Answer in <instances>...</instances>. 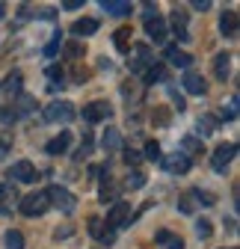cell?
Wrapping results in <instances>:
<instances>
[{
	"mask_svg": "<svg viewBox=\"0 0 240 249\" xmlns=\"http://www.w3.org/2000/svg\"><path fill=\"white\" fill-rule=\"evenodd\" d=\"M51 208V199H48V190H39V193H30L21 199V213L24 216H42L45 211Z\"/></svg>",
	"mask_w": 240,
	"mask_h": 249,
	"instance_id": "cell-1",
	"label": "cell"
},
{
	"mask_svg": "<svg viewBox=\"0 0 240 249\" xmlns=\"http://www.w3.org/2000/svg\"><path fill=\"white\" fill-rule=\"evenodd\" d=\"M48 199L59 208V211H63V213H74V205H77V199L66 190V187H48Z\"/></svg>",
	"mask_w": 240,
	"mask_h": 249,
	"instance_id": "cell-2",
	"label": "cell"
},
{
	"mask_svg": "<svg viewBox=\"0 0 240 249\" xmlns=\"http://www.w3.org/2000/svg\"><path fill=\"white\" fill-rule=\"evenodd\" d=\"M45 119L48 122H71L74 119V104L71 101H53V104H48Z\"/></svg>",
	"mask_w": 240,
	"mask_h": 249,
	"instance_id": "cell-3",
	"label": "cell"
},
{
	"mask_svg": "<svg viewBox=\"0 0 240 249\" xmlns=\"http://www.w3.org/2000/svg\"><path fill=\"white\" fill-rule=\"evenodd\" d=\"M234 154H237V145H234V142L217 145V148H214V158H211V166H214L217 172H225V166L234 160Z\"/></svg>",
	"mask_w": 240,
	"mask_h": 249,
	"instance_id": "cell-4",
	"label": "cell"
},
{
	"mask_svg": "<svg viewBox=\"0 0 240 249\" xmlns=\"http://www.w3.org/2000/svg\"><path fill=\"white\" fill-rule=\"evenodd\" d=\"M128 53H131V62H128L131 71H145V69L154 62V59H152V51H148L145 45H137V48H131Z\"/></svg>",
	"mask_w": 240,
	"mask_h": 249,
	"instance_id": "cell-5",
	"label": "cell"
},
{
	"mask_svg": "<svg viewBox=\"0 0 240 249\" xmlns=\"http://www.w3.org/2000/svg\"><path fill=\"white\" fill-rule=\"evenodd\" d=\"M128 220H131V205H125V202H116L110 208V213H107V226L110 229H122Z\"/></svg>",
	"mask_w": 240,
	"mask_h": 249,
	"instance_id": "cell-6",
	"label": "cell"
},
{
	"mask_svg": "<svg viewBox=\"0 0 240 249\" xmlns=\"http://www.w3.org/2000/svg\"><path fill=\"white\" fill-rule=\"evenodd\" d=\"M110 104L107 101H89L86 107H83V119L86 122H104V119H110Z\"/></svg>",
	"mask_w": 240,
	"mask_h": 249,
	"instance_id": "cell-7",
	"label": "cell"
},
{
	"mask_svg": "<svg viewBox=\"0 0 240 249\" xmlns=\"http://www.w3.org/2000/svg\"><path fill=\"white\" fill-rule=\"evenodd\" d=\"M6 178L9 181H33L36 178V169H33V163H30V160H18V163H12L6 169Z\"/></svg>",
	"mask_w": 240,
	"mask_h": 249,
	"instance_id": "cell-8",
	"label": "cell"
},
{
	"mask_svg": "<svg viewBox=\"0 0 240 249\" xmlns=\"http://www.w3.org/2000/svg\"><path fill=\"white\" fill-rule=\"evenodd\" d=\"M163 160V166L169 169V172H187L190 166H193V160H190V154H184V151H175V154H169V158H160Z\"/></svg>",
	"mask_w": 240,
	"mask_h": 249,
	"instance_id": "cell-9",
	"label": "cell"
},
{
	"mask_svg": "<svg viewBox=\"0 0 240 249\" xmlns=\"http://www.w3.org/2000/svg\"><path fill=\"white\" fill-rule=\"evenodd\" d=\"M181 86L190 92V95H205V92H207L205 77H202V74H196V71H187V74H184V80H181Z\"/></svg>",
	"mask_w": 240,
	"mask_h": 249,
	"instance_id": "cell-10",
	"label": "cell"
},
{
	"mask_svg": "<svg viewBox=\"0 0 240 249\" xmlns=\"http://www.w3.org/2000/svg\"><path fill=\"white\" fill-rule=\"evenodd\" d=\"M145 33L152 36L154 42H166V36H169V33H166V21H163L160 15H157V18H148V21H145Z\"/></svg>",
	"mask_w": 240,
	"mask_h": 249,
	"instance_id": "cell-11",
	"label": "cell"
},
{
	"mask_svg": "<svg viewBox=\"0 0 240 249\" xmlns=\"http://www.w3.org/2000/svg\"><path fill=\"white\" fill-rule=\"evenodd\" d=\"M154 243L163 246V249H184V240L178 237V234H172V231H166V229H160L154 234Z\"/></svg>",
	"mask_w": 240,
	"mask_h": 249,
	"instance_id": "cell-12",
	"label": "cell"
},
{
	"mask_svg": "<svg viewBox=\"0 0 240 249\" xmlns=\"http://www.w3.org/2000/svg\"><path fill=\"white\" fill-rule=\"evenodd\" d=\"M131 39H134V30L125 24V27H119L116 33H113V42H116V48L122 51V53H128L131 51Z\"/></svg>",
	"mask_w": 240,
	"mask_h": 249,
	"instance_id": "cell-13",
	"label": "cell"
},
{
	"mask_svg": "<svg viewBox=\"0 0 240 249\" xmlns=\"http://www.w3.org/2000/svg\"><path fill=\"white\" fill-rule=\"evenodd\" d=\"M166 59L172 62V66H178V69H187L193 62V56L187 51H178V48H166Z\"/></svg>",
	"mask_w": 240,
	"mask_h": 249,
	"instance_id": "cell-14",
	"label": "cell"
},
{
	"mask_svg": "<svg viewBox=\"0 0 240 249\" xmlns=\"http://www.w3.org/2000/svg\"><path fill=\"white\" fill-rule=\"evenodd\" d=\"M101 9L110 15H131V3L125 0H101Z\"/></svg>",
	"mask_w": 240,
	"mask_h": 249,
	"instance_id": "cell-15",
	"label": "cell"
},
{
	"mask_svg": "<svg viewBox=\"0 0 240 249\" xmlns=\"http://www.w3.org/2000/svg\"><path fill=\"white\" fill-rule=\"evenodd\" d=\"M98 30V21H92V18H83V21H74L71 24V33L74 36H92Z\"/></svg>",
	"mask_w": 240,
	"mask_h": 249,
	"instance_id": "cell-16",
	"label": "cell"
},
{
	"mask_svg": "<svg viewBox=\"0 0 240 249\" xmlns=\"http://www.w3.org/2000/svg\"><path fill=\"white\" fill-rule=\"evenodd\" d=\"M69 142H71V134H59V137H53L45 148H48V154H63V151L69 148Z\"/></svg>",
	"mask_w": 240,
	"mask_h": 249,
	"instance_id": "cell-17",
	"label": "cell"
},
{
	"mask_svg": "<svg viewBox=\"0 0 240 249\" xmlns=\"http://www.w3.org/2000/svg\"><path fill=\"white\" fill-rule=\"evenodd\" d=\"M220 30L225 36H237V12H225L220 18Z\"/></svg>",
	"mask_w": 240,
	"mask_h": 249,
	"instance_id": "cell-18",
	"label": "cell"
},
{
	"mask_svg": "<svg viewBox=\"0 0 240 249\" xmlns=\"http://www.w3.org/2000/svg\"><path fill=\"white\" fill-rule=\"evenodd\" d=\"M101 145H104L107 151H113V148H119V145H122V134H119L116 128H110V131L104 134V140H101Z\"/></svg>",
	"mask_w": 240,
	"mask_h": 249,
	"instance_id": "cell-19",
	"label": "cell"
},
{
	"mask_svg": "<svg viewBox=\"0 0 240 249\" xmlns=\"http://www.w3.org/2000/svg\"><path fill=\"white\" fill-rule=\"evenodd\" d=\"M228 62H231V56H228V53H217L214 69H217V77H220V80H225V74H228Z\"/></svg>",
	"mask_w": 240,
	"mask_h": 249,
	"instance_id": "cell-20",
	"label": "cell"
},
{
	"mask_svg": "<svg viewBox=\"0 0 240 249\" xmlns=\"http://www.w3.org/2000/svg\"><path fill=\"white\" fill-rule=\"evenodd\" d=\"M163 77H166L163 66H154V62H152V66L145 69V83H154V80H163Z\"/></svg>",
	"mask_w": 240,
	"mask_h": 249,
	"instance_id": "cell-21",
	"label": "cell"
},
{
	"mask_svg": "<svg viewBox=\"0 0 240 249\" xmlns=\"http://www.w3.org/2000/svg\"><path fill=\"white\" fill-rule=\"evenodd\" d=\"M196 128L202 131V137H207V134H214V128H217V119H214V116H202Z\"/></svg>",
	"mask_w": 240,
	"mask_h": 249,
	"instance_id": "cell-22",
	"label": "cell"
},
{
	"mask_svg": "<svg viewBox=\"0 0 240 249\" xmlns=\"http://www.w3.org/2000/svg\"><path fill=\"white\" fill-rule=\"evenodd\" d=\"M6 246H9V249H24V234L12 229V231L6 234Z\"/></svg>",
	"mask_w": 240,
	"mask_h": 249,
	"instance_id": "cell-23",
	"label": "cell"
},
{
	"mask_svg": "<svg viewBox=\"0 0 240 249\" xmlns=\"http://www.w3.org/2000/svg\"><path fill=\"white\" fill-rule=\"evenodd\" d=\"M3 89H6V92H12V95H18V92H21V74H18V71H15V74H9Z\"/></svg>",
	"mask_w": 240,
	"mask_h": 249,
	"instance_id": "cell-24",
	"label": "cell"
},
{
	"mask_svg": "<svg viewBox=\"0 0 240 249\" xmlns=\"http://www.w3.org/2000/svg\"><path fill=\"white\" fill-rule=\"evenodd\" d=\"M142 184H145V175H142V172H131L128 181H125V187H131V190H139Z\"/></svg>",
	"mask_w": 240,
	"mask_h": 249,
	"instance_id": "cell-25",
	"label": "cell"
},
{
	"mask_svg": "<svg viewBox=\"0 0 240 249\" xmlns=\"http://www.w3.org/2000/svg\"><path fill=\"white\" fill-rule=\"evenodd\" d=\"M187 151H196V154H202V151H205L202 140H196V137H187V140H184V154H187Z\"/></svg>",
	"mask_w": 240,
	"mask_h": 249,
	"instance_id": "cell-26",
	"label": "cell"
},
{
	"mask_svg": "<svg viewBox=\"0 0 240 249\" xmlns=\"http://www.w3.org/2000/svg\"><path fill=\"white\" fill-rule=\"evenodd\" d=\"M18 107H21V113H30V110H36L39 104H36V98H30V95H18Z\"/></svg>",
	"mask_w": 240,
	"mask_h": 249,
	"instance_id": "cell-27",
	"label": "cell"
},
{
	"mask_svg": "<svg viewBox=\"0 0 240 249\" xmlns=\"http://www.w3.org/2000/svg\"><path fill=\"white\" fill-rule=\"evenodd\" d=\"M145 158L148 160H160V145L152 140V142H145Z\"/></svg>",
	"mask_w": 240,
	"mask_h": 249,
	"instance_id": "cell-28",
	"label": "cell"
},
{
	"mask_svg": "<svg viewBox=\"0 0 240 249\" xmlns=\"http://www.w3.org/2000/svg\"><path fill=\"white\" fill-rule=\"evenodd\" d=\"M196 231H199V237H202V240H207V237H211V234H214V226H211V223H207V220H199V226H196Z\"/></svg>",
	"mask_w": 240,
	"mask_h": 249,
	"instance_id": "cell-29",
	"label": "cell"
},
{
	"mask_svg": "<svg viewBox=\"0 0 240 249\" xmlns=\"http://www.w3.org/2000/svg\"><path fill=\"white\" fill-rule=\"evenodd\" d=\"M193 199H196L193 193H184V196H181V202H178V208H181L184 213H193V208H196V205H193Z\"/></svg>",
	"mask_w": 240,
	"mask_h": 249,
	"instance_id": "cell-30",
	"label": "cell"
},
{
	"mask_svg": "<svg viewBox=\"0 0 240 249\" xmlns=\"http://www.w3.org/2000/svg\"><path fill=\"white\" fill-rule=\"evenodd\" d=\"M172 24H175V33H178V30H187V15H184L181 9H175V18H172Z\"/></svg>",
	"mask_w": 240,
	"mask_h": 249,
	"instance_id": "cell-31",
	"label": "cell"
},
{
	"mask_svg": "<svg viewBox=\"0 0 240 249\" xmlns=\"http://www.w3.org/2000/svg\"><path fill=\"white\" fill-rule=\"evenodd\" d=\"M116 196V187L113 184H101V202H107V199H113Z\"/></svg>",
	"mask_w": 240,
	"mask_h": 249,
	"instance_id": "cell-32",
	"label": "cell"
},
{
	"mask_svg": "<svg viewBox=\"0 0 240 249\" xmlns=\"http://www.w3.org/2000/svg\"><path fill=\"white\" fill-rule=\"evenodd\" d=\"M59 48H63V42H59V36H53V42H51V45L45 48V56H53V53H56Z\"/></svg>",
	"mask_w": 240,
	"mask_h": 249,
	"instance_id": "cell-33",
	"label": "cell"
},
{
	"mask_svg": "<svg viewBox=\"0 0 240 249\" xmlns=\"http://www.w3.org/2000/svg\"><path fill=\"white\" fill-rule=\"evenodd\" d=\"M89 231H92L95 237H101V220H98V216H92V220H89Z\"/></svg>",
	"mask_w": 240,
	"mask_h": 249,
	"instance_id": "cell-34",
	"label": "cell"
},
{
	"mask_svg": "<svg viewBox=\"0 0 240 249\" xmlns=\"http://www.w3.org/2000/svg\"><path fill=\"white\" fill-rule=\"evenodd\" d=\"M169 95H172V101L178 104V113H181V110H187V104H184V98H181V95H178V92H175V89H169Z\"/></svg>",
	"mask_w": 240,
	"mask_h": 249,
	"instance_id": "cell-35",
	"label": "cell"
},
{
	"mask_svg": "<svg viewBox=\"0 0 240 249\" xmlns=\"http://www.w3.org/2000/svg\"><path fill=\"white\" fill-rule=\"evenodd\" d=\"M125 163H128V166H131V163H139V154H137L134 148H128V151H125Z\"/></svg>",
	"mask_w": 240,
	"mask_h": 249,
	"instance_id": "cell-36",
	"label": "cell"
},
{
	"mask_svg": "<svg viewBox=\"0 0 240 249\" xmlns=\"http://www.w3.org/2000/svg\"><path fill=\"white\" fill-rule=\"evenodd\" d=\"M66 51H69V56H80V53H83V45H77V42H71V45H69Z\"/></svg>",
	"mask_w": 240,
	"mask_h": 249,
	"instance_id": "cell-37",
	"label": "cell"
},
{
	"mask_svg": "<svg viewBox=\"0 0 240 249\" xmlns=\"http://www.w3.org/2000/svg\"><path fill=\"white\" fill-rule=\"evenodd\" d=\"M0 122H15V113H9V107H0Z\"/></svg>",
	"mask_w": 240,
	"mask_h": 249,
	"instance_id": "cell-38",
	"label": "cell"
},
{
	"mask_svg": "<svg viewBox=\"0 0 240 249\" xmlns=\"http://www.w3.org/2000/svg\"><path fill=\"white\" fill-rule=\"evenodd\" d=\"M193 9H199V12H205V9H211V3H207V0H196V3H193Z\"/></svg>",
	"mask_w": 240,
	"mask_h": 249,
	"instance_id": "cell-39",
	"label": "cell"
},
{
	"mask_svg": "<svg viewBox=\"0 0 240 249\" xmlns=\"http://www.w3.org/2000/svg\"><path fill=\"white\" fill-rule=\"evenodd\" d=\"M83 3H80V0H69V3H66V9H80Z\"/></svg>",
	"mask_w": 240,
	"mask_h": 249,
	"instance_id": "cell-40",
	"label": "cell"
},
{
	"mask_svg": "<svg viewBox=\"0 0 240 249\" xmlns=\"http://www.w3.org/2000/svg\"><path fill=\"white\" fill-rule=\"evenodd\" d=\"M6 196H9V187H6V184H0V199H6Z\"/></svg>",
	"mask_w": 240,
	"mask_h": 249,
	"instance_id": "cell-41",
	"label": "cell"
},
{
	"mask_svg": "<svg viewBox=\"0 0 240 249\" xmlns=\"http://www.w3.org/2000/svg\"><path fill=\"white\" fill-rule=\"evenodd\" d=\"M3 154H6V142H0V158H3Z\"/></svg>",
	"mask_w": 240,
	"mask_h": 249,
	"instance_id": "cell-42",
	"label": "cell"
}]
</instances>
